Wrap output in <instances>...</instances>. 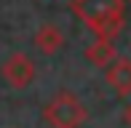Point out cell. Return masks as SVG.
Segmentation results:
<instances>
[{"instance_id":"8992f818","label":"cell","mask_w":131,"mask_h":128,"mask_svg":"<svg viewBox=\"0 0 131 128\" xmlns=\"http://www.w3.org/2000/svg\"><path fill=\"white\" fill-rule=\"evenodd\" d=\"M83 54H86V59L91 61L94 67H107V64L118 56V54H115V45H112V40H99V37H96V43H91L86 51H83Z\"/></svg>"},{"instance_id":"277c9868","label":"cell","mask_w":131,"mask_h":128,"mask_svg":"<svg viewBox=\"0 0 131 128\" xmlns=\"http://www.w3.org/2000/svg\"><path fill=\"white\" fill-rule=\"evenodd\" d=\"M104 80L110 88H115L118 96H131V59L115 56L104 67Z\"/></svg>"},{"instance_id":"ba28073f","label":"cell","mask_w":131,"mask_h":128,"mask_svg":"<svg viewBox=\"0 0 131 128\" xmlns=\"http://www.w3.org/2000/svg\"><path fill=\"white\" fill-rule=\"evenodd\" d=\"M126 3H131V0H126Z\"/></svg>"},{"instance_id":"7a4b0ae2","label":"cell","mask_w":131,"mask_h":128,"mask_svg":"<svg viewBox=\"0 0 131 128\" xmlns=\"http://www.w3.org/2000/svg\"><path fill=\"white\" fill-rule=\"evenodd\" d=\"M43 120L51 128H80L88 120V109L72 91L62 88L56 96L43 107Z\"/></svg>"},{"instance_id":"3957f363","label":"cell","mask_w":131,"mask_h":128,"mask_svg":"<svg viewBox=\"0 0 131 128\" xmlns=\"http://www.w3.org/2000/svg\"><path fill=\"white\" fill-rule=\"evenodd\" d=\"M0 75H3V80L11 88H16V91L29 88L32 80H35V61L29 59L27 54H11L8 59L3 61V67H0Z\"/></svg>"},{"instance_id":"5b68a950","label":"cell","mask_w":131,"mask_h":128,"mask_svg":"<svg viewBox=\"0 0 131 128\" xmlns=\"http://www.w3.org/2000/svg\"><path fill=\"white\" fill-rule=\"evenodd\" d=\"M64 45V32L56 24H40V30L35 32V48L43 56H53L59 54Z\"/></svg>"},{"instance_id":"52a82bcc","label":"cell","mask_w":131,"mask_h":128,"mask_svg":"<svg viewBox=\"0 0 131 128\" xmlns=\"http://www.w3.org/2000/svg\"><path fill=\"white\" fill-rule=\"evenodd\" d=\"M126 120H128V125H131V104L126 107Z\"/></svg>"},{"instance_id":"6da1fadb","label":"cell","mask_w":131,"mask_h":128,"mask_svg":"<svg viewBox=\"0 0 131 128\" xmlns=\"http://www.w3.org/2000/svg\"><path fill=\"white\" fill-rule=\"evenodd\" d=\"M72 14L88 27L99 40H112L123 32L126 3L123 0H70Z\"/></svg>"}]
</instances>
